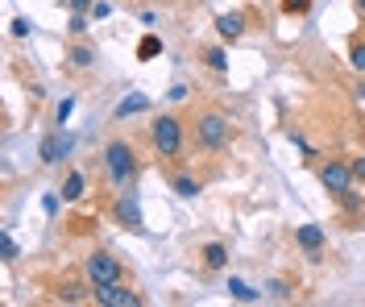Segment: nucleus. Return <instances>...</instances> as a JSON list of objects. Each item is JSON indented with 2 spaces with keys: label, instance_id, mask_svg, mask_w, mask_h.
I'll return each instance as SVG.
<instances>
[{
  "label": "nucleus",
  "instance_id": "5",
  "mask_svg": "<svg viewBox=\"0 0 365 307\" xmlns=\"http://www.w3.org/2000/svg\"><path fill=\"white\" fill-rule=\"evenodd\" d=\"M96 299H100L104 307H137V303H141V295H137V291H129L125 283L96 286Z\"/></svg>",
  "mask_w": 365,
  "mask_h": 307
},
{
  "label": "nucleus",
  "instance_id": "2",
  "mask_svg": "<svg viewBox=\"0 0 365 307\" xmlns=\"http://www.w3.org/2000/svg\"><path fill=\"white\" fill-rule=\"evenodd\" d=\"M195 142L204 145V150H225L228 145V117L204 113V117L195 120Z\"/></svg>",
  "mask_w": 365,
  "mask_h": 307
},
{
  "label": "nucleus",
  "instance_id": "26",
  "mask_svg": "<svg viewBox=\"0 0 365 307\" xmlns=\"http://www.w3.org/2000/svg\"><path fill=\"white\" fill-rule=\"evenodd\" d=\"M71 108H75V100H63V104H58V113H54V117H58V125H67Z\"/></svg>",
  "mask_w": 365,
  "mask_h": 307
},
{
  "label": "nucleus",
  "instance_id": "10",
  "mask_svg": "<svg viewBox=\"0 0 365 307\" xmlns=\"http://www.w3.org/2000/svg\"><path fill=\"white\" fill-rule=\"evenodd\" d=\"M150 108V95H141V92H133V95H125L120 104L113 108V117L116 120H125V117H133V113H145Z\"/></svg>",
  "mask_w": 365,
  "mask_h": 307
},
{
  "label": "nucleus",
  "instance_id": "30",
  "mask_svg": "<svg viewBox=\"0 0 365 307\" xmlns=\"http://www.w3.org/2000/svg\"><path fill=\"white\" fill-rule=\"evenodd\" d=\"M108 13H113V9H108L104 0H96V4H91V17H108Z\"/></svg>",
  "mask_w": 365,
  "mask_h": 307
},
{
  "label": "nucleus",
  "instance_id": "11",
  "mask_svg": "<svg viewBox=\"0 0 365 307\" xmlns=\"http://www.w3.org/2000/svg\"><path fill=\"white\" fill-rule=\"evenodd\" d=\"M67 150H71V142H67V137H58V133H50V137L42 142V162H46V166H54L58 158H63V154H67Z\"/></svg>",
  "mask_w": 365,
  "mask_h": 307
},
{
  "label": "nucleus",
  "instance_id": "23",
  "mask_svg": "<svg viewBox=\"0 0 365 307\" xmlns=\"http://www.w3.org/2000/svg\"><path fill=\"white\" fill-rule=\"evenodd\" d=\"M282 13H307V0H282Z\"/></svg>",
  "mask_w": 365,
  "mask_h": 307
},
{
  "label": "nucleus",
  "instance_id": "4",
  "mask_svg": "<svg viewBox=\"0 0 365 307\" xmlns=\"http://www.w3.org/2000/svg\"><path fill=\"white\" fill-rule=\"evenodd\" d=\"M88 279H91V286L120 283V261H116L113 254H91L88 258Z\"/></svg>",
  "mask_w": 365,
  "mask_h": 307
},
{
  "label": "nucleus",
  "instance_id": "14",
  "mask_svg": "<svg viewBox=\"0 0 365 307\" xmlns=\"http://www.w3.org/2000/svg\"><path fill=\"white\" fill-rule=\"evenodd\" d=\"M63 199H83V175L79 170H71L67 183H63Z\"/></svg>",
  "mask_w": 365,
  "mask_h": 307
},
{
  "label": "nucleus",
  "instance_id": "25",
  "mask_svg": "<svg viewBox=\"0 0 365 307\" xmlns=\"http://www.w3.org/2000/svg\"><path fill=\"white\" fill-rule=\"evenodd\" d=\"M63 299H67V303H79V299H83V286H63Z\"/></svg>",
  "mask_w": 365,
  "mask_h": 307
},
{
  "label": "nucleus",
  "instance_id": "27",
  "mask_svg": "<svg viewBox=\"0 0 365 307\" xmlns=\"http://www.w3.org/2000/svg\"><path fill=\"white\" fill-rule=\"evenodd\" d=\"M266 291H270L274 299H287V295H291V286H287V283H270Z\"/></svg>",
  "mask_w": 365,
  "mask_h": 307
},
{
  "label": "nucleus",
  "instance_id": "15",
  "mask_svg": "<svg viewBox=\"0 0 365 307\" xmlns=\"http://www.w3.org/2000/svg\"><path fill=\"white\" fill-rule=\"evenodd\" d=\"M228 291H232V299H241V303H253L257 299V291L250 283H241V279H228Z\"/></svg>",
  "mask_w": 365,
  "mask_h": 307
},
{
  "label": "nucleus",
  "instance_id": "21",
  "mask_svg": "<svg viewBox=\"0 0 365 307\" xmlns=\"http://www.w3.org/2000/svg\"><path fill=\"white\" fill-rule=\"evenodd\" d=\"M71 33H88V13H71Z\"/></svg>",
  "mask_w": 365,
  "mask_h": 307
},
{
  "label": "nucleus",
  "instance_id": "13",
  "mask_svg": "<svg viewBox=\"0 0 365 307\" xmlns=\"http://www.w3.org/2000/svg\"><path fill=\"white\" fill-rule=\"evenodd\" d=\"M158 54H162V42L154 38V33H145V38H141V46H137V58H141V63H150V58H158Z\"/></svg>",
  "mask_w": 365,
  "mask_h": 307
},
{
  "label": "nucleus",
  "instance_id": "18",
  "mask_svg": "<svg viewBox=\"0 0 365 307\" xmlns=\"http://www.w3.org/2000/svg\"><path fill=\"white\" fill-rule=\"evenodd\" d=\"M204 58H207V67H212V71H228V54H225V50H207Z\"/></svg>",
  "mask_w": 365,
  "mask_h": 307
},
{
  "label": "nucleus",
  "instance_id": "29",
  "mask_svg": "<svg viewBox=\"0 0 365 307\" xmlns=\"http://www.w3.org/2000/svg\"><path fill=\"white\" fill-rule=\"evenodd\" d=\"M42 208H46V216H54V212H58V195H46Z\"/></svg>",
  "mask_w": 365,
  "mask_h": 307
},
{
  "label": "nucleus",
  "instance_id": "1",
  "mask_svg": "<svg viewBox=\"0 0 365 307\" xmlns=\"http://www.w3.org/2000/svg\"><path fill=\"white\" fill-rule=\"evenodd\" d=\"M150 142H154V150H158L162 158H175L182 150V125L175 117H158L154 129H150Z\"/></svg>",
  "mask_w": 365,
  "mask_h": 307
},
{
  "label": "nucleus",
  "instance_id": "12",
  "mask_svg": "<svg viewBox=\"0 0 365 307\" xmlns=\"http://www.w3.org/2000/svg\"><path fill=\"white\" fill-rule=\"evenodd\" d=\"M225 261H228L225 245H216V241H212V245H204V266H207V270H225Z\"/></svg>",
  "mask_w": 365,
  "mask_h": 307
},
{
  "label": "nucleus",
  "instance_id": "22",
  "mask_svg": "<svg viewBox=\"0 0 365 307\" xmlns=\"http://www.w3.org/2000/svg\"><path fill=\"white\" fill-rule=\"evenodd\" d=\"M341 204L349 208V212H357V208H361V195H353V191H341Z\"/></svg>",
  "mask_w": 365,
  "mask_h": 307
},
{
  "label": "nucleus",
  "instance_id": "9",
  "mask_svg": "<svg viewBox=\"0 0 365 307\" xmlns=\"http://www.w3.org/2000/svg\"><path fill=\"white\" fill-rule=\"evenodd\" d=\"M116 220H120L125 229H133V233L145 229V224H141V208H137V199H120V204H116Z\"/></svg>",
  "mask_w": 365,
  "mask_h": 307
},
{
  "label": "nucleus",
  "instance_id": "3",
  "mask_svg": "<svg viewBox=\"0 0 365 307\" xmlns=\"http://www.w3.org/2000/svg\"><path fill=\"white\" fill-rule=\"evenodd\" d=\"M104 162H108V175H113L116 187H125V183L133 179V170H137L133 150H129L125 142H113V145H108V150H104Z\"/></svg>",
  "mask_w": 365,
  "mask_h": 307
},
{
  "label": "nucleus",
  "instance_id": "24",
  "mask_svg": "<svg viewBox=\"0 0 365 307\" xmlns=\"http://www.w3.org/2000/svg\"><path fill=\"white\" fill-rule=\"evenodd\" d=\"M29 29H34V21H29V17H17V21H13V33H17V38H25Z\"/></svg>",
  "mask_w": 365,
  "mask_h": 307
},
{
  "label": "nucleus",
  "instance_id": "32",
  "mask_svg": "<svg viewBox=\"0 0 365 307\" xmlns=\"http://www.w3.org/2000/svg\"><path fill=\"white\" fill-rule=\"evenodd\" d=\"M357 13H361V17H365V0H357Z\"/></svg>",
  "mask_w": 365,
  "mask_h": 307
},
{
  "label": "nucleus",
  "instance_id": "20",
  "mask_svg": "<svg viewBox=\"0 0 365 307\" xmlns=\"http://www.w3.org/2000/svg\"><path fill=\"white\" fill-rule=\"evenodd\" d=\"M349 63H353L357 71H365V42H357V46L349 50Z\"/></svg>",
  "mask_w": 365,
  "mask_h": 307
},
{
  "label": "nucleus",
  "instance_id": "19",
  "mask_svg": "<svg viewBox=\"0 0 365 307\" xmlns=\"http://www.w3.org/2000/svg\"><path fill=\"white\" fill-rule=\"evenodd\" d=\"M0 254H4V261H17V241L9 233H0Z\"/></svg>",
  "mask_w": 365,
  "mask_h": 307
},
{
  "label": "nucleus",
  "instance_id": "16",
  "mask_svg": "<svg viewBox=\"0 0 365 307\" xmlns=\"http://www.w3.org/2000/svg\"><path fill=\"white\" fill-rule=\"evenodd\" d=\"M175 191H179L182 199H195V195H200V183L187 179V175H179V179H175Z\"/></svg>",
  "mask_w": 365,
  "mask_h": 307
},
{
  "label": "nucleus",
  "instance_id": "17",
  "mask_svg": "<svg viewBox=\"0 0 365 307\" xmlns=\"http://www.w3.org/2000/svg\"><path fill=\"white\" fill-rule=\"evenodd\" d=\"M71 63H75V67L83 71V67H91V63H96V54H91L88 46H75V50H71Z\"/></svg>",
  "mask_w": 365,
  "mask_h": 307
},
{
  "label": "nucleus",
  "instance_id": "31",
  "mask_svg": "<svg viewBox=\"0 0 365 307\" xmlns=\"http://www.w3.org/2000/svg\"><path fill=\"white\" fill-rule=\"evenodd\" d=\"M353 179H365V158H357V162H353Z\"/></svg>",
  "mask_w": 365,
  "mask_h": 307
},
{
  "label": "nucleus",
  "instance_id": "8",
  "mask_svg": "<svg viewBox=\"0 0 365 307\" xmlns=\"http://www.w3.org/2000/svg\"><path fill=\"white\" fill-rule=\"evenodd\" d=\"M295 236H299V245H303L312 258H316L319 249H324V241H328V233H324L319 224H299V233H295Z\"/></svg>",
  "mask_w": 365,
  "mask_h": 307
},
{
  "label": "nucleus",
  "instance_id": "6",
  "mask_svg": "<svg viewBox=\"0 0 365 307\" xmlns=\"http://www.w3.org/2000/svg\"><path fill=\"white\" fill-rule=\"evenodd\" d=\"M319 183L332 191V195H341V191H349V183H353V166H344V162H328L324 170H319Z\"/></svg>",
  "mask_w": 365,
  "mask_h": 307
},
{
  "label": "nucleus",
  "instance_id": "28",
  "mask_svg": "<svg viewBox=\"0 0 365 307\" xmlns=\"http://www.w3.org/2000/svg\"><path fill=\"white\" fill-rule=\"evenodd\" d=\"M67 4H71V13H88L96 0H67Z\"/></svg>",
  "mask_w": 365,
  "mask_h": 307
},
{
  "label": "nucleus",
  "instance_id": "7",
  "mask_svg": "<svg viewBox=\"0 0 365 307\" xmlns=\"http://www.w3.org/2000/svg\"><path fill=\"white\" fill-rule=\"evenodd\" d=\"M216 33H220L225 42H237V38L245 33V17H241V13H220V17H216Z\"/></svg>",
  "mask_w": 365,
  "mask_h": 307
}]
</instances>
